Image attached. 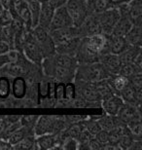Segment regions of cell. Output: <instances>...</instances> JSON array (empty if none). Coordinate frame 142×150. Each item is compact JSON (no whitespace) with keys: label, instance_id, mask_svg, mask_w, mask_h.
Returning a JSON list of instances; mask_svg holds the SVG:
<instances>
[{"label":"cell","instance_id":"cell-16","mask_svg":"<svg viewBox=\"0 0 142 150\" xmlns=\"http://www.w3.org/2000/svg\"><path fill=\"white\" fill-rule=\"evenodd\" d=\"M49 33L52 37L53 41L55 44L57 45L61 42L67 40L69 38L72 37H80L79 33H78V29L76 26H69V28H61L50 30Z\"/></svg>","mask_w":142,"mask_h":150},{"label":"cell","instance_id":"cell-11","mask_svg":"<svg viewBox=\"0 0 142 150\" xmlns=\"http://www.w3.org/2000/svg\"><path fill=\"white\" fill-rule=\"evenodd\" d=\"M69 26H73V22H72V19L68 13L67 9L65 7V5L56 8L55 12H54V16L49 31L57 28H69Z\"/></svg>","mask_w":142,"mask_h":150},{"label":"cell","instance_id":"cell-48","mask_svg":"<svg viewBox=\"0 0 142 150\" xmlns=\"http://www.w3.org/2000/svg\"><path fill=\"white\" fill-rule=\"evenodd\" d=\"M38 2H40V3H44V2H48L49 0H37Z\"/></svg>","mask_w":142,"mask_h":150},{"label":"cell","instance_id":"cell-50","mask_svg":"<svg viewBox=\"0 0 142 150\" xmlns=\"http://www.w3.org/2000/svg\"><path fill=\"white\" fill-rule=\"evenodd\" d=\"M23 1H28V0H23Z\"/></svg>","mask_w":142,"mask_h":150},{"label":"cell","instance_id":"cell-12","mask_svg":"<svg viewBox=\"0 0 142 150\" xmlns=\"http://www.w3.org/2000/svg\"><path fill=\"white\" fill-rule=\"evenodd\" d=\"M119 96L123 100L124 103H128L140 107L142 90H136L131 83H129L122 91L120 92Z\"/></svg>","mask_w":142,"mask_h":150},{"label":"cell","instance_id":"cell-20","mask_svg":"<svg viewBox=\"0 0 142 150\" xmlns=\"http://www.w3.org/2000/svg\"><path fill=\"white\" fill-rule=\"evenodd\" d=\"M124 103L123 100L121 98L119 95H112L110 97L106 98H103L100 103V105L102 108L104 109V111L106 112L108 115H117V112L121 105Z\"/></svg>","mask_w":142,"mask_h":150},{"label":"cell","instance_id":"cell-17","mask_svg":"<svg viewBox=\"0 0 142 150\" xmlns=\"http://www.w3.org/2000/svg\"><path fill=\"white\" fill-rule=\"evenodd\" d=\"M98 62H100L101 65L109 74H118L121 65H122L119 56L112 53H107L102 55L99 58Z\"/></svg>","mask_w":142,"mask_h":150},{"label":"cell","instance_id":"cell-27","mask_svg":"<svg viewBox=\"0 0 142 150\" xmlns=\"http://www.w3.org/2000/svg\"><path fill=\"white\" fill-rule=\"evenodd\" d=\"M18 17L20 18V21L23 23V26L25 28V29L28 30H31V16H30V11L28 5V2L23 1V3L20 4L19 10H18Z\"/></svg>","mask_w":142,"mask_h":150},{"label":"cell","instance_id":"cell-45","mask_svg":"<svg viewBox=\"0 0 142 150\" xmlns=\"http://www.w3.org/2000/svg\"><path fill=\"white\" fill-rule=\"evenodd\" d=\"M10 47L9 45L4 41H0V55H3V54H6L10 51Z\"/></svg>","mask_w":142,"mask_h":150},{"label":"cell","instance_id":"cell-1","mask_svg":"<svg viewBox=\"0 0 142 150\" xmlns=\"http://www.w3.org/2000/svg\"><path fill=\"white\" fill-rule=\"evenodd\" d=\"M107 53H110L108 35L96 33L81 38L75 59L78 64H93L98 62L99 58Z\"/></svg>","mask_w":142,"mask_h":150},{"label":"cell","instance_id":"cell-10","mask_svg":"<svg viewBox=\"0 0 142 150\" xmlns=\"http://www.w3.org/2000/svg\"><path fill=\"white\" fill-rule=\"evenodd\" d=\"M77 29L81 38L89 36V35L100 33V25H99L97 14L92 13L88 15L84 22L79 26H77Z\"/></svg>","mask_w":142,"mask_h":150},{"label":"cell","instance_id":"cell-28","mask_svg":"<svg viewBox=\"0 0 142 150\" xmlns=\"http://www.w3.org/2000/svg\"><path fill=\"white\" fill-rule=\"evenodd\" d=\"M26 2H28V5L30 11V16H31V28H33L38 25L41 3L38 2L37 0H28V1H26Z\"/></svg>","mask_w":142,"mask_h":150},{"label":"cell","instance_id":"cell-39","mask_svg":"<svg viewBox=\"0 0 142 150\" xmlns=\"http://www.w3.org/2000/svg\"><path fill=\"white\" fill-rule=\"evenodd\" d=\"M78 146H79V143H78L76 139L68 137V139H66L64 142H63L61 148L67 149V150H73V149H78Z\"/></svg>","mask_w":142,"mask_h":150},{"label":"cell","instance_id":"cell-7","mask_svg":"<svg viewBox=\"0 0 142 150\" xmlns=\"http://www.w3.org/2000/svg\"><path fill=\"white\" fill-rule=\"evenodd\" d=\"M98 17L99 25H100V33L109 35L112 33L115 25L120 18V12L117 7L108 8L106 10L96 13Z\"/></svg>","mask_w":142,"mask_h":150},{"label":"cell","instance_id":"cell-24","mask_svg":"<svg viewBox=\"0 0 142 150\" xmlns=\"http://www.w3.org/2000/svg\"><path fill=\"white\" fill-rule=\"evenodd\" d=\"M108 83L110 84L111 88L114 91L115 94L119 95L120 92L125 88V87L129 83V78L121 74H111L109 77L107 78Z\"/></svg>","mask_w":142,"mask_h":150},{"label":"cell","instance_id":"cell-37","mask_svg":"<svg viewBox=\"0 0 142 150\" xmlns=\"http://www.w3.org/2000/svg\"><path fill=\"white\" fill-rule=\"evenodd\" d=\"M13 15L7 9H3L0 13V26H7L10 25L13 22Z\"/></svg>","mask_w":142,"mask_h":150},{"label":"cell","instance_id":"cell-6","mask_svg":"<svg viewBox=\"0 0 142 150\" xmlns=\"http://www.w3.org/2000/svg\"><path fill=\"white\" fill-rule=\"evenodd\" d=\"M75 89H76L77 95L87 103L100 104L101 96L96 89L95 82L75 80Z\"/></svg>","mask_w":142,"mask_h":150},{"label":"cell","instance_id":"cell-30","mask_svg":"<svg viewBox=\"0 0 142 150\" xmlns=\"http://www.w3.org/2000/svg\"><path fill=\"white\" fill-rule=\"evenodd\" d=\"M87 6L89 14L100 13L109 8L107 4V0H88Z\"/></svg>","mask_w":142,"mask_h":150},{"label":"cell","instance_id":"cell-25","mask_svg":"<svg viewBox=\"0 0 142 150\" xmlns=\"http://www.w3.org/2000/svg\"><path fill=\"white\" fill-rule=\"evenodd\" d=\"M129 45L141 47L142 44V25H132L126 35L125 36Z\"/></svg>","mask_w":142,"mask_h":150},{"label":"cell","instance_id":"cell-47","mask_svg":"<svg viewBox=\"0 0 142 150\" xmlns=\"http://www.w3.org/2000/svg\"><path fill=\"white\" fill-rule=\"evenodd\" d=\"M65 2H66V0H49V3L55 9L57 8V7H59V6L64 5Z\"/></svg>","mask_w":142,"mask_h":150},{"label":"cell","instance_id":"cell-9","mask_svg":"<svg viewBox=\"0 0 142 150\" xmlns=\"http://www.w3.org/2000/svg\"><path fill=\"white\" fill-rule=\"evenodd\" d=\"M22 53H23V55L25 56V58L28 61L35 64H41L42 62H43L44 56L37 43H36L35 39L33 38L31 30L28 31V34H26Z\"/></svg>","mask_w":142,"mask_h":150},{"label":"cell","instance_id":"cell-4","mask_svg":"<svg viewBox=\"0 0 142 150\" xmlns=\"http://www.w3.org/2000/svg\"><path fill=\"white\" fill-rule=\"evenodd\" d=\"M41 64L43 67L45 74L49 77L61 81V82H71L74 80L75 70L69 69V68L57 64L55 61H53L51 57L45 58Z\"/></svg>","mask_w":142,"mask_h":150},{"label":"cell","instance_id":"cell-15","mask_svg":"<svg viewBox=\"0 0 142 150\" xmlns=\"http://www.w3.org/2000/svg\"><path fill=\"white\" fill-rule=\"evenodd\" d=\"M126 16L134 25H142V0H131L126 3Z\"/></svg>","mask_w":142,"mask_h":150},{"label":"cell","instance_id":"cell-13","mask_svg":"<svg viewBox=\"0 0 142 150\" xmlns=\"http://www.w3.org/2000/svg\"><path fill=\"white\" fill-rule=\"evenodd\" d=\"M117 116L126 124L128 122L134 119H140V107H138L134 104L124 103L117 112Z\"/></svg>","mask_w":142,"mask_h":150},{"label":"cell","instance_id":"cell-41","mask_svg":"<svg viewBox=\"0 0 142 150\" xmlns=\"http://www.w3.org/2000/svg\"><path fill=\"white\" fill-rule=\"evenodd\" d=\"M88 146H89V149H93V150L102 149V144L95 139V136H93L92 139H90V142H88Z\"/></svg>","mask_w":142,"mask_h":150},{"label":"cell","instance_id":"cell-29","mask_svg":"<svg viewBox=\"0 0 142 150\" xmlns=\"http://www.w3.org/2000/svg\"><path fill=\"white\" fill-rule=\"evenodd\" d=\"M126 128L134 139H142V124L141 118L134 119L126 123Z\"/></svg>","mask_w":142,"mask_h":150},{"label":"cell","instance_id":"cell-18","mask_svg":"<svg viewBox=\"0 0 142 150\" xmlns=\"http://www.w3.org/2000/svg\"><path fill=\"white\" fill-rule=\"evenodd\" d=\"M54 12H55V8L50 4L49 1L41 3L38 25L49 31L51 23H52V19L54 16Z\"/></svg>","mask_w":142,"mask_h":150},{"label":"cell","instance_id":"cell-44","mask_svg":"<svg viewBox=\"0 0 142 150\" xmlns=\"http://www.w3.org/2000/svg\"><path fill=\"white\" fill-rule=\"evenodd\" d=\"M141 149H142V139H134L129 150H141Z\"/></svg>","mask_w":142,"mask_h":150},{"label":"cell","instance_id":"cell-36","mask_svg":"<svg viewBox=\"0 0 142 150\" xmlns=\"http://www.w3.org/2000/svg\"><path fill=\"white\" fill-rule=\"evenodd\" d=\"M38 115H25V116H20V122L22 126L28 128H32L34 129V126L36 124L38 120Z\"/></svg>","mask_w":142,"mask_h":150},{"label":"cell","instance_id":"cell-43","mask_svg":"<svg viewBox=\"0 0 142 150\" xmlns=\"http://www.w3.org/2000/svg\"><path fill=\"white\" fill-rule=\"evenodd\" d=\"M3 118H4L5 121L10 125V124H13V123H16L18 121H20V116H19V115H8V116H3Z\"/></svg>","mask_w":142,"mask_h":150},{"label":"cell","instance_id":"cell-23","mask_svg":"<svg viewBox=\"0 0 142 150\" xmlns=\"http://www.w3.org/2000/svg\"><path fill=\"white\" fill-rule=\"evenodd\" d=\"M28 136H35L34 134V129L32 128H28L25 126H20V127L14 132L10 137H8L7 142L10 143L13 147V145L17 144L18 142H20V140L23 139L25 137Z\"/></svg>","mask_w":142,"mask_h":150},{"label":"cell","instance_id":"cell-49","mask_svg":"<svg viewBox=\"0 0 142 150\" xmlns=\"http://www.w3.org/2000/svg\"><path fill=\"white\" fill-rule=\"evenodd\" d=\"M83 1H85V2L87 3V2H88V0H83Z\"/></svg>","mask_w":142,"mask_h":150},{"label":"cell","instance_id":"cell-22","mask_svg":"<svg viewBox=\"0 0 142 150\" xmlns=\"http://www.w3.org/2000/svg\"><path fill=\"white\" fill-rule=\"evenodd\" d=\"M132 23L126 15H121L117 23L115 25L112 33L114 35H119V36H126V33L131 30L132 28Z\"/></svg>","mask_w":142,"mask_h":150},{"label":"cell","instance_id":"cell-5","mask_svg":"<svg viewBox=\"0 0 142 150\" xmlns=\"http://www.w3.org/2000/svg\"><path fill=\"white\" fill-rule=\"evenodd\" d=\"M31 33L33 38L35 39L36 43L40 48L44 59L56 53V44L51 37L49 31L37 25L31 29Z\"/></svg>","mask_w":142,"mask_h":150},{"label":"cell","instance_id":"cell-21","mask_svg":"<svg viewBox=\"0 0 142 150\" xmlns=\"http://www.w3.org/2000/svg\"><path fill=\"white\" fill-rule=\"evenodd\" d=\"M108 44H109L110 53L115 54V55H120L123 51H125L129 46L125 36H119V35L114 34L108 35Z\"/></svg>","mask_w":142,"mask_h":150},{"label":"cell","instance_id":"cell-8","mask_svg":"<svg viewBox=\"0 0 142 150\" xmlns=\"http://www.w3.org/2000/svg\"><path fill=\"white\" fill-rule=\"evenodd\" d=\"M65 7L70 15L74 26H79L89 15L87 3L83 0H66Z\"/></svg>","mask_w":142,"mask_h":150},{"label":"cell","instance_id":"cell-32","mask_svg":"<svg viewBox=\"0 0 142 150\" xmlns=\"http://www.w3.org/2000/svg\"><path fill=\"white\" fill-rule=\"evenodd\" d=\"M134 139L132 137V136L131 134V133L129 132L128 128L126 126L125 132L122 134V137H120L119 142H118V147L119 149H124V150H129V147L131 146L132 142H134Z\"/></svg>","mask_w":142,"mask_h":150},{"label":"cell","instance_id":"cell-38","mask_svg":"<svg viewBox=\"0 0 142 150\" xmlns=\"http://www.w3.org/2000/svg\"><path fill=\"white\" fill-rule=\"evenodd\" d=\"M93 137V134L90 133L87 129H84V130L81 132L80 134L77 137V142L79 144H88V142H90V139Z\"/></svg>","mask_w":142,"mask_h":150},{"label":"cell","instance_id":"cell-33","mask_svg":"<svg viewBox=\"0 0 142 150\" xmlns=\"http://www.w3.org/2000/svg\"><path fill=\"white\" fill-rule=\"evenodd\" d=\"M36 148L35 143V136H28L25 137L23 139L18 142L17 144L13 145V149H34Z\"/></svg>","mask_w":142,"mask_h":150},{"label":"cell","instance_id":"cell-46","mask_svg":"<svg viewBox=\"0 0 142 150\" xmlns=\"http://www.w3.org/2000/svg\"><path fill=\"white\" fill-rule=\"evenodd\" d=\"M7 149H13V147H12V145L7 140L0 139V150H7Z\"/></svg>","mask_w":142,"mask_h":150},{"label":"cell","instance_id":"cell-19","mask_svg":"<svg viewBox=\"0 0 142 150\" xmlns=\"http://www.w3.org/2000/svg\"><path fill=\"white\" fill-rule=\"evenodd\" d=\"M80 40L81 37H72L56 45V53L75 57V54L79 47Z\"/></svg>","mask_w":142,"mask_h":150},{"label":"cell","instance_id":"cell-2","mask_svg":"<svg viewBox=\"0 0 142 150\" xmlns=\"http://www.w3.org/2000/svg\"><path fill=\"white\" fill-rule=\"evenodd\" d=\"M68 125V122L65 120L64 116H39L37 122L34 126V134L35 137L44 134H57L64 130Z\"/></svg>","mask_w":142,"mask_h":150},{"label":"cell","instance_id":"cell-3","mask_svg":"<svg viewBox=\"0 0 142 150\" xmlns=\"http://www.w3.org/2000/svg\"><path fill=\"white\" fill-rule=\"evenodd\" d=\"M109 74L102 67L100 62L93 64H81L75 71L74 80L85 81V82H97V81L107 79Z\"/></svg>","mask_w":142,"mask_h":150},{"label":"cell","instance_id":"cell-40","mask_svg":"<svg viewBox=\"0 0 142 150\" xmlns=\"http://www.w3.org/2000/svg\"><path fill=\"white\" fill-rule=\"evenodd\" d=\"M95 139L98 140L99 142L101 143L102 145L105 144V143H108V139H109V134H108L107 131L105 130H101L98 132L97 134H95Z\"/></svg>","mask_w":142,"mask_h":150},{"label":"cell","instance_id":"cell-31","mask_svg":"<svg viewBox=\"0 0 142 150\" xmlns=\"http://www.w3.org/2000/svg\"><path fill=\"white\" fill-rule=\"evenodd\" d=\"M14 38H15V29L10 25L2 26V39L6 42L11 50H14Z\"/></svg>","mask_w":142,"mask_h":150},{"label":"cell","instance_id":"cell-35","mask_svg":"<svg viewBox=\"0 0 142 150\" xmlns=\"http://www.w3.org/2000/svg\"><path fill=\"white\" fill-rule=\"evenodd\" d=\"M85 126H86L87 130L92 134H93V136H95V134L101 130L100 125H99V123L97 122V120H96L95 117H92V119L86 118L85 119Z\"/></svg>","mask_w":142,"mask_h":150},{"label":"cell","instance_id":"cell-42","mask_svg":"<svg viewBox=\"0 0 142 150\" xmlns=\"http://www.w3.org/2000/svg\"><path fill=\"white\" fill-rule=\"evenodd\" d=\"M131 0H107V4L109 8H113V7H119L120 5L126 4V3H129Z\"/></svg>","mask_w":142,"mask_h":150},{"label":"cell","instance_id":"cell-14","mask_svg":"<svg viewBox=\"0 0 142 150\" xmlns=\"http://www.w3.org/2000/svg\"><path fill=\"white\" fill-rule=\"evenodd\" d=\"M36 149H57L61 148V144L59 142L57 134H44L35 137Z\"/></svg>","mask_w":142,"mask_h":150},{"label":"cell","instance_id":"cell-34","mask_svg":"<svg viewBox=\"0 0 142 150\" xmlns=\"http://www.w3.org/2000/svg\"><path fill=\"white\" fill-rule=\"evenodd\" d=\"M137 72H142V69L137 68L131 62V64H122V65H121V67H120L119 73L118 74H121V75H123V76H125L126 78H129L131 76H132V75L137 73Z\"/></svg>","mask_w":142,"mask_h":150},{"label":"cell","instance_id":"cell-26","mask_svg":"<svg viewBox=\"0 0 142 150\" xmlns=\"http://www.w3.org/2000/svg\"><path fill=\"white\" fill-rule=\"evenodd\" d=\"M140 53H141V47L129 45L125 51H123V52L118 56H119L121 64H131V62H134L135 58H136Z\"/></svg>","mask_w":142,"mask_h":150}]
</instances>
